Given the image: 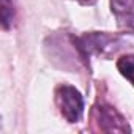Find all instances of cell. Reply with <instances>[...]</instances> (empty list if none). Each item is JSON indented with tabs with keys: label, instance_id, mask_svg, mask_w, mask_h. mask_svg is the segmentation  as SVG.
I'll list each match as a JSON object with an SVG mask.
<instances>
[{
	"label": "cell",
	"instance_id": "1",
	"mask_svg": "<svg viewBox=\"0 0 134 134\" xmlns=\"http://www.w3.org/2000/svg\"><path fill=\"white\" fill-rule=\"evenodd\" d=\"M77 51L82 54L84 58L90 55H109L115 52L118 47H121V41L118 36H112L107 33L99 32H90L74 40Z\"/></svg>",
	"mask_w": 134,
	"mask_h": 134
},
{
	"label": "cell",
	"instance_id": "2",
	"mask_svg": "<svg viewBox=\"0 0 134 134\" xmlns=\"http://www.w3.org/2000/svg\"><path fill=\"white\" fill-rule=\"evenodd\" d=\"M55 101L60 114L70 123H77L84 114V98L76 87L60 85L55 92Z\"/></svg>",
	"mask_w": 134,
	"mask_h": 134
},
{
	"label": "cell",
	"instance_id": "3",
	"mask_svg": "<svg viewBox=\"0 0 134 134\" xmlns=\"http://www.w3.org/2000/svg\"><path fill=\"white\" fill-rule=\"evenodd\" d=\"M96 120L99 123V128L106 132H126V131H129L126 120L112 106H107V104L98 106L96 107Z\"/></svg>",
	"mask_w": 134,
	"mask_h": 134
},
{
	"label": "cell",
	"instance_id": "4",
	"mask_svg": "<svg viewBox=\"0 0 134 134\" xmlns=\"http://www.w3.org/2000/svg\"><path fill=\"white\" fill-rule=\"evenodd\" d=\"M112 13L117 24L129 32H134V0H110Z\"/></svg>",
	"mask_w": 134,
	"mask_h": 134
},
{
	"label": "cell",
	"instance_id": "5",
	"mask_svg": "<svg viewBox=\"0 0 134 134\" xmlns=\"http://www.w3.org/2000/svg\"><path fill=\"white\" fill-rule=\"evenodd\" d=\"M117 68H118L120 74L134 85V55L120 57L118 62H117Z\"/></svg>",
	"mask_w": 134,
	"mask_h": 134
},
{
	"label": "cell",
	"instance_id": "6",
	"mask_svg": "<svg viewBox=\"0 0 134 134\" xmlns=\"http://www.w3.org/2000/svg\"><path fill=\"white\" fill-rule=\"evenodd\" d=\"M0 14H2V27L8 30L13 25V19H14L13 0H0Z\"/></svg>",
	"mask_w": 134,
	"mask_h": 134
},
{
	"label": "cell",
	"instance_id": "7",
	"mask_svg": "<svg viewBox=\"0 0 134 134\" xmlns=\"http://www.w3.org/2000/svg\"><path fill=\"white\" fill-rule=\"evenodd\" d=\"M79 3H82V5H92V3H95L96 0H77Z\"/></svg>",
	"mask_w": 134,
	"mask_h": 134
}]
</instances>
